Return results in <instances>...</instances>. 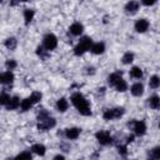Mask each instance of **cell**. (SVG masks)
I'll list each match as a JSON object with an SVG mask.
<instances>
[{
	"mask_svg": "<svg viewBox=\"0 0 160 160\" xmlns=\"http://www.w3.org/2000/svg\"><path fill=\"white\" fill-rule=\"evenodd\" d=\"M71 101H72L74 106L79 110V112H80L81 115H85V116L91 115L90 105H89L88 100H86L80 92H75V94H72V96H71Z\"/></svg>",
	"mask_w": 160,
	"mask_h": 160,
	"instance_id": "cell-1",
	"label": "cell"
},
{
	"mask_svg": "<svg viewBox=\"0 0 160 160\" xmlns=\"http://www.w3.org/2000/svg\"><path fill=\"white\" fill-rule=\"evenodd\" d=\"M38 120H39V122H38V129L39 130H49V129L54 128L55 124H56L55 119L50 118L48 111H45V110L40 111V114L38 116Z\"/></svg>",
	"mask_w": 160,
	"mask_h": 160,
	"instance_id": "cell-2",
	"label": "cell"
},
{
	"mask_svg": "<svg viewBox=\"0 0 160 160\" xmlns=\"http://www.w3.org/2000/svg\"><path fill=\"white\" fill-rule=\"evenodd\" d=\"M92 45V40L90 39V38H88V36H85V38H82L80 41H79V44L75 46V49H74V54L75 55H82L85 51H88L89 49H90V46Z\"/></svg>",
	"mask_w": 160,
	"mask_h": 160,
	"instance_id": "cell-3",
	"label": "cell"
},
{
	"mask_svg": "<svg viewBox=\"0 0 160 160\" xmlns=\"http://www.w3.org/2000/svg\"><path fill=\"white\" fill-rule=\"evenodd\" d=\"M125 112V110L122 108H115V109H109L102 114V118L105 120H112V119H118L120 118L122 114Z\"/></svg>",
	"mask_w": 160,
	"mask_h": 160,
	"instance_id": "cell-4",
	"label": "cell"
},
{
	"mask_svg": "<svg viewBox=\"0 0 160 160\" xmlns=\"http://www.w3.org/2000/svg\"><path fill=\"white\" fill-rule=\"evenodd\" d=\"M58 45V39L55 35L52 34H48L45 38H44V48L46 50H54Z\"/></svg>",
	"mask_w": 160,
	"mask_h": 160,
	"instance_id": "cell-5",
	"label": "cell"
},
{
	"mask_svg": "<svg viewBox=\"0 0 160 160\" xmlns=\"http://www.w3.org/2000/svg\"><path fill=\"white\" fill-rule=\"evenodd\" d=\"M96 139L101 145H108V144H111V141H112V139H111V136H110V134L108 131L96 132Z\"/></svg>",
	"mask_w": 160,
	"mask_h": 160,
	"instance_id": "cell-6",
	"label": "cell"
},
{
	"mask_svg": "<svg viewBox=\"0 0 160 160\" xmlns=\"http://www.w3.org/2000/svg\"><path fill=\"white\" fill-rule=\"evenodd\" d=\"M132 125V129L135 131L136 135H144L145 131H146V125L144 121H140V120H136V121H132L131 122Z\"/></svg>",
	"mask_w": 160,
	"mask_h": 160,
	"instance_id": "cell-7",
	"label": "cell"
},
{
	"mask_svg": "<svg viewBox=\"0 0 160 160\" xmlns=\"http://www.w3.org/2000/svg\"><path fill=\"white\" fill-rule=\"evenodd\" d=\"M148 29H149V21H148V20L140 19V20L136 21V24H135V30H136L138 32H145Z\"/></svg>",
	"mask_w": 160,
	"mask_h": 160,
	"instance_id": "cell-8",
	"label": "cell"
},
{
	"mask_svg": "<svg viewBox=\"0 0 160 160\" xmlns=\"http://www.w3.org/2000/svg\"><path fill=\"white\" fill-rule=\"evenodd\" d=\"M65 135H66L68 139H70V140H75V139H78L79 135H80V129H78V128H70V129H66V130H65Z\"/></svg>",
	"mask_w": 160,
	"mask_h": 160,
	"instance_id": "cell-9",
	"label": "cell"
},
{
	"mask_svg": "<svg viewBox=\"0 0 160 160\" xmlns=\"http://www.w3.org/2000/svg\"><path fill=\"white\" fill-rule=\"evenodd\" d=\"M14 80V75L11 71L1 72L0 74V84H11Z\"/></svg>",
	"mask_w": 160,
	"mask_h": 160,
	"instance_id": "cell-10",
	"label": "cell"
},
{
	"mask_svg": "<svg viewBox=\"0 0 160 160\" xmlns=\"http://www.w3.org/2000/svg\"><path fill=\"white\" fill-rule=\"evenodd\" d=\"M125 10L128 14H135L138 10H139V2L138 1H130L126 4L125 6Z\"/></svg>",
	"mask_w": 160,
	"mask_h": 160,
	"instance_id": "cell-11",
	"label": "cell"
},
{
	"mask_svg": "<svg viewBox=\"0 0 160 160\" xmlns=\"http://www.w3.org/2000/svg\"><path fill=\"white\" fill-rule=\"evenodd\" d=\"M19 106H20V100H19L18 96L10 98V100H9L8 104H6V109H8V110H14V109H16V108H19Z\"/></svg>",
	"mask_w": 160,
	"mask_h": 160,
	"instance_id": "cell-12",
	"label": "cell"
},
{
	"mask_svg": "<svg viewBox=\"0 0 160 160\" xmlns=\"http://www.w3.org/2000/svg\"><path fill=\"white\" fill-rule=\"evenodd\" d=\"M142 92H144V86H142V84L136 82V84H134V85L131 86V94H132L134 96H140V95H142Z\"/></svg>",
	"mask_w": 160,
	"mask_h": 160,
	"instance_id": "cell-13",
	"label": "cell"
},
{
	"mask_svg": "<svg viewBox=\"0 0 160 160\" xmlns=\"http://www.w3.org/2000/svg\"><path fill=\"white\" fill-rule=\"evenodd\" d=\"M70 32L72 34V35H80L81 32H82V30H84V28H82V25L80 24V22H74L71 26H70Z\"/></svg>",
	"mask_w": 160,
	"mask_h": 160,
	"instance_id": "cell-14",
	"label": "cell"
},
{
	"mask_svg": "<svg viewBox=\"0 0 160 160\" xmlns=\"http://www.w3.org/2000/svg\"><path fill=\"white\" fill-rule=\"evenodd\" d=\"M90 49L94 54H102L105 50V45H104V42H96V44H92L90 46Z\"/></svg>",
	"mask_w": 160,
	"mask_h": 160,
	"instance_id": "cell-15",
	"label": "cell"
},
{
	"mask_svg": "<svg viewBox=\"0 0 160 160\" xmlns=\"http://www.w3.org/2000/svg\"><path fill=\"white\" fill-rule=\"evenodd\" d=\"M32 105H34V102H32V100H31V98H30V96H29V98H26V99H24V100L20 102V108H21V110H22V111L29 110Z\"/></svg>",
	"mask_w": 160,
	"mask_h": 160,
	"instance_id": "cell-16",
	"label": "cell"
},
{
	"mask_svg": "<svg viewBox=\"0 0 160 160\" xmlns=\"http://www.w3.org/2000/svg\"><path fill=\"white\" fill-rule=\"evenodd\" d=\"M120 79H121V74H120V72H114V74H111V75L108 78V82H109L110 86H114Z\"/></svg>",
	"mask_w": 160,
	"mask_h": 160,
	"instance_id": "cell-17",
	"label": "cell"
},
{
	"mask_svg": "<svg viewBox=\"0 0 160 160\" xmlns=\"http://www.w3.org/2000/svg\"><path fill=\"white\" fill-rule=\"evenodd\" d=\"M114 88H115L118 91L122 92V91H125V90L128 89V84H126V81H125V80L121 78V79H120V80H119V81H118V82L114 85Z\"/></svg>",
	"mask_w": 160,
	"mask_h": 160,
	"instance_id": "cell-18",
	"label": "cell"
},
{
	"mask_svg": "<svg viewBox=\"0 0 160 160\" xmlns=\"http://www.w3.org/2000/svg\"><path fill=\"white\" fill-rule=\"evenodd\" d=\"M56 106H58V110H59V111H61V112L66 111V109H68V106H69L68 100H66V99H64V98H61L60 100H58Z\"/></svg>",
	"mask_w": 160,
	"mask_h": 160,
	"instance_id": "cell-19",
	"label": "cell"
},
{
	"mask_svg": "<svg viewBox=\"0 0 160 160\" xmlns=\"http://www.w3.org/2000/svg\"><path fill=\"white\" fill-rule=\"evenodd\" d=\"M31 150L35 152V154H38V155H40V156H42L44 154H45V146L42 145V144H35V145H32V148H31Z\"/></svg>",
	"mask_w": 160,
	"mask_h": 160,
	"instance_id": "cell-20",
	"label": "cell"
},
{
	"mask_svg": "<svg viewBox=\"0 0 160 160\" xmlns=\"http://www.w3.org/2000/svg\"><path fill=\"white\" fill-rule=\"evenodd\" d=\"M34 18V10L31 9H26L24 11V19H25V24H29Z\"/></svg>",
	"mask_w": 160,
	"mask_h": 160,
	"instance_id": "cell-21",
	"label": "cell"
},
{
	"mask_svg": "<svg viewBox=\"0 0 160 160\" xmlns=\"http://www.w3.org/2000/svg\"><path fill=\"white\" fill-rule=\"evenodd\" d=\"M130 76H132V78H135V79H140V78L142 76V71H141V69L138 68V66L132 68V69L130 70Z\"/></svg>",
	"mask_w": 160,
	"mask_h": 160,
	"instance_id": "cell-22",
	"label": "cell"
},
{
	"mask_svg": "<svg viewBox=\"0 0 160 160\" xmlns=\"http://www.w3.org/2000/svg\"><path fill=\"white\" fill-rule=\"evenodd\" d=\"M5 46H6L8 49H10V50H14V49L16 48V39H15V38H9V39H6Z\"/></svg>",
	"mask_w": 160,
	"mask_h": 160,
	"instance_id": "cell-23",
	"label": "cell"
},
{
	"mask_svg": "<svg viewBox=\"0 0 160 160\" xmlns=\"http://www.w3.org/2000/svg\"><path fill=\"white\" fill-rule=\"evenodd\" d=\"M159 104H160V100H159L158 96H151V98L149 99V105H150V108L158 109V108H159Z\"/></svg>",
	"mask_w": 160,
	"mask_h": 160,
	"instance_id": "cell-24",
	"label": "cell"
},
{
	"mask_svg": "<svg viewBox=\"0 0 160 160\" xmlns=\"http://www.w3.org/2000/svg\"><path fill=\"white\" fill-rule=\"evenodd\" d=\"M121 60H122V62H124V64H130V62L134 60V55H132L131 52H125Z\"/></svg>",
	"mask_w": 160,
	"mask_h": 160,
	"instance_id": "cell-25",
	"label": "cell"
},
{
	"mask_svg": "<svg viewBox=\"0 0 160 160\" xmlns=\"http://www.w3.org/2000/svg\"><path fill=\"white\" fill-rule=\"evenodd\" d=\"M159 84H160V80H159V78H158L156 75H154V76L150 79V82H149L150 88H152V89H156V88L159 86Z\"/></svg>",
	"mask_w": 160,
	"mask_h": 160,
	"instance_id": "cell-26",
	"label": "cell"
},
{
	"mask_svg": "<svg viewBox=\"0 0 160 160\" xmlns=\"http://www.w3.org/2000/svg\"><path fill=\"white\" fill-rule=\"evenodd\" d=\"M30 98H31V100H32V102L34 104H36V102H39L40 100H41V92H38V91H34L31 95H30Z\"/></svg>",
	"mask_w": 160,
	"mask_h": 160,
	"instance_id": "cell-27",
	"label": "cell"
},
{
	"mask_svg": "<svg viewBox=\"0 0 160 160\" xmlns=\"http://www.w3.org/2000/svg\"><path fill=\"white\" fill-rule=\"evenodd\" d=\"M9 100H10V96L6 92H1L0 94V105H6Z\"/></svg>",
	"mask_w": 160,
	"mask_h": 160,
	"instance_id": "cell-28",
	"label": "cell"
},
{
	"mask_svg": "<svg viewBox=\"0 0 160 160\" xmlns=\"http://www.w3.org/2000/svg\"><path fill=\"white\" fill-rule=\"evenodd\" d=\"M150 158L152 159H159L160 158V148H155L151 150V154H150Z\"/></svg>",
	"mask_w": 160,
	"mask_h": 160,
	"instance_id": "cell-29",
	"label": "cell"
},
{
	"mask_svg": "<svg viewBox=\"0 0 160 160\" xmlns=\"http://www.w3.org/2000/svg\"><path fill=\"white\" fill-rule=\"evenodd\" d=\"M16 159H31V154L28 152V151H24V152H20L16 156Z\"/></svg>",
	"mask_w": 160,
	"mask_h": 160,
	"instance_id": "cell-30",
	"label": "cell"
},
{
	"mask_svg": "<svg viewBox=\"0 0 160 160\" xmlns=\"http://www.w3.org/2000/svg\"><path fill=\"white\" fill-rule=\"evenodd\" d=\"M5 65H6V68H8L9 70H12L14 68H16V62H15L14 60H8Z\"/></svg>",
	"mask_w": 160,
	"mask_h": 160,
	"instance_id": "cell-31",
	"label": "cell"
},
{
	"mask_svg": "<svg viewBox=\"0 0 160 160\" xmlns=\"http://www.w3.org/2000/svg\"><path fill=\"white\" fill-rule=\"evenodd\" d=\"M118 151H119V154L122 155V156H125V155L128 154V151H126V146H124V145H119V146H118Z\"/></svg>",
	"mask_w": 160,
	"mask_h": 160,
	"instance_id": "cell-32",
	"label": "cell"
},
{
	"mask_svg": "<svg viewBox=\"0 0 160 160\" xmlns=\"http://www.w3.org/2000/svg\"><path fill=\"white\" fill-rule=\"evenodd\" d=\"M36 52H38V55L41 56V58H45V56H46V52H45V50H44L42 46H39V48L36 49Z\"/></svg>",
	"mask_w": 160,
	"mask_h": 160,
	"instance_id": "cell-33",
	"label": "cell"
},
{
	"mask_svg": "<svg viewBox=\"0 0 160 160\" xmlns=\"http://www.w3.org/2000/svg\"><path fill=\"white\" fill-rule=\"evenodd\" d=\"M141 1H142V4H144V5H146V6L154 5V4L156 2V0H141Z\"/></svg>",
	"mask_w": 160,
	"mask_h": 160,
	"instance_id": "cell-34",
	"label": "cell"
},
{
	"mask_svg": "<svg viewBox=\"0 0 160 160\" xmlns=\"http://www.w3.org/2000/svg\"><path fill=\"white\" fill-rule=\"evenodd\" d=\"M131 141H134V135L128 136V142H131Z\"/></svg>",
	"mask_w": 160,
	"mask_h": 160,
	"instance_id": "cell-35",
	"label": "cell"
},
{
	"mask_svg": "<svg viewBox=\"0 0 160 160\" xmlns=\"http://www.w3.org/2000/svg\"><path fill=\"white\" fill-rule=\"evenodd\" d=\"M54 159H56V160H58V159H60V160H62V159H64V156H62V155H56V156H55Z\"/></svg>",
	"mask_w": 160,
	"mask_h": 160,
	"instance_id": "cell-36",
	"label": "cell"
},
{
	"mask_svg": "<svg viewBox=\"0 0 160 160\" xmlns=\"http://www.w3.org/2000/svg\"><path fill=\"white\" fill-rule=\"evenodd\" d=\"M18 1H19V0H10V4H11V5H16Z\"/></svg>",
	"mask_w": 160,
	"mask_h": 160,
	"instance_id": "cell-37",
	"label": "cell"
},
{
	"mask_svg": "<svg viewBox=\"0 0 160 160\" xmlns=\"http://www.w3.org/2000/svg\"><path fill=\"white\" fill-rule=\"evenodd\" d=\"M19 1H29V0H19Z\"/></svg>",
	"mask_w": 160,
	"mask_h": 160,
	"instance_id": "cell-38",
	"label": "cell"
},
{
	"mask_svg": "<svg viewBox=\"0 0 160 160\" xmlns=\"http://www.w3.org/2000/svg\"><path fill=\"white\" fill-rule=\"evenodd\" d=\"M1 1H2V0H0V2H1Z\"/></svg>",
	"mask_w": 160,
	"mask_h": 160,
	"instance_id": "cell-39",
	"label": "cell"
}]
</instances>
